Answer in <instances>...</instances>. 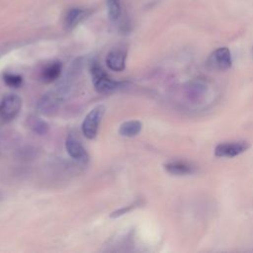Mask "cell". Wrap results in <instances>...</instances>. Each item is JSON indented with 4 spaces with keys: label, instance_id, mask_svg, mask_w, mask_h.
<instances>
[{
    "label": "cell",
    "instance_id": "obj_3",
    "mask_svg": "<svg viewBox=\"0 0 253 253\" xmlns=\"http://www.w3.org/2000/svg\"><path fill=\"white\" fill-rule=\"evenodd\" d=\"M105 113V107L100 105L92 109L82 123V131L85 137L93 139L98 133V129Z\"/></svg>",
    "mask_w": 253,
    "mask_h": 253
},
{
    "label": "cell",
    "instance_id": "obj_9",
    "mask_svg": "<svg viewBox=\"0 0 253 253\" xmlns=\"http://www.w3.org/2000/svg\"><path fill=\"white\" fill-rule=\"evenodd\" d=\"M88 14L87 10L80 8H72L69 9L63 18V26L65 30L70 31L74 29Z\"/></svg>",
    "mask_w": 253,
    "mask_h": 253
},
{
    "label": "cell",
    "instance_id": "obj_1",
    "mask_svg": "<svg viewBox=\"0 0 253 253\" xmlns=\"http://www.w3.org/2000/svg\"><path fill=\"white\" fill-rule=\"evenodd\" d=\"M70 86L67 83H61L53 90L45 93L37 104V111L42 115H50L55 112L63 101L67 98Z\"/></svg>",
    "mask_w": 253,
    "mask_h": 253
},
{
    "label": "cell",
    "instance_id": "obj_11",
    "mask_svg": "<svg viewBox=\"0 0 253 253\" xmlns=\"http://www.w3.org/2000/svg\"><path fill=\"white\" fill-rule=\"evenodd\" d=\"M62 65L58 61H54L46 65L42 72V80L45 83H50L56 80L61 73Z\"/></svg>",
    "mask_w": 253,
    "mask_h": 253
},
{
    "label": "cell",
    "instance_id": "obj_7",
    "mask_svg": "<svg viewBox=\"0 0 253 253\" xmlns=\"http://www.w3.org/2000/svg\"><path fill=\"white\" fill-rule=\"evenodd\" d=\"M249 145L244 141L221 143L215 147L214 153L218 157H234L244 152Z\"/></svg>",
    "mask_w": 253,
    "mask_h": 253
},
{
    "label": "cell",
    "instance_id": "obj_14",
    "mask_svg": "<svg viewBox=\"0 0 253 253\" xmlns=\"http://www.w3.org/2000/svg\"><path fill=\"white\" fill-rule=\"evenodd\" d=\"M107 7L110 20L117 21L120 18L122 12L121 0H107Z\"/></svg>",
    "mask_w": 253,
    "mask_h": 253
},
{
    "label": "cell",
    "instance_id": "obj_13",
    "mask_svg": "<svg viewBox=\"0 0 253 253\" xmlns=\"http://www.w3.org/2000/svg\"><path fill=\"white\" fill-rule=\"evenodd\" d=\"M29 125L30 127L38 134L40 135H43L48 131V125L45 121L42 120L39 117H32L29 120Z\"/></svg>",
    "mask_w": 253,
    "mask_h": 253
},
{
    "label": "cell",
    "instance_id": "obj_16",
    "mask_svg": "<svg viewBox=\"0 0 253 253\" xmlns=\"http://www.w3.org/2000/svg\"><path fill=\"white\" fill-rule=\"evenodd\" d=\"M133 207H134V205H131V206H127V207L123 208V209H119V210L113 211V212L110 214V216H111V217H119V216H121V215H123V214H126L127 211H131Z\"/></svg>",
    "mask_w": 253,
    "mask_h": 253
},
{
    "label": "cell",
    "instance_id": "obj_8",
    "mask_svg": "<svg viewBox=\"0 0 253 253\" xmlns=\"http://www.w3.org/2000/svg\"><path fill=\"white\" fill-rule=\"evenodd\" d=\"M126 51L122 49H114L108 53L106 57V63L109 69L116 72H121L126 67Z\"/></svg>",
    "mask_w": 253,
    "mask_h": 253
},
{
    "label": "cell",
    "instance_id": "obj_2",
    "mask_svg": "<svg viewBox=\"0 0 253 253\" xmlns=\"http://www.w3.org/2000/svg\"><path fill=\"white\" fill-rule=\"evenodd\" d=\"M90 74L93 85L99 93H110L128 85L127 81H117L110 78L100 63L95 60L90 63Z\"/></svg>",
    "mask_w": 253,
    "mask_h": 253
},
{
    "label": "cell",
    "instance_id": "obj_5",
    "mask_svg": "<svg viewBox=\"0 0 253 253\" xmlns=\"http://www.w3.org/2000/svg\"><path fill=\"white\" fill-rule=\"evenodd\" d=\"M231 53L227 47L215 49L208 58L207 64L211 69L225 70L231 66Z\"/></svg>",
    "mask_w": 253,
    "mask_h": 253
},
{
    "label": "cell",
    "instance_id": "obj_10",
    "mask_svg": "<svg viewBox=\"0 0 253 253\" xmlns=\"http://www.w3.org/2000/svg\"><path fill=\"white\" fill-rule=\"evenodd\" d=\"M165 169L172 175H189L196 171L195 167L184 161H173L165 164Z\"/></svg>",
    "mask_w": 253,
    "mask_h": 253
},
{
    "label": "cell",
    "instance_id": "obj_17",
    "mask_svg": "<svg viewBox=\"0 0 253 253\" xmlns=\"http://www.w3.org/2000/svg\"><path fill=\"white\" fill-rule=\"evenodd\" d=\"M2 201V196H1V194H0V202Z\"/></svg>",
    "mask_w": 253,
    "mask_h": 253
},
{
    "label": "cell",
    "instance_id": "obj_12",
    "mask_svg": "<svg viewBox=\"0 0 253 253\" xmlns=\"http://www.w3.org/2000/svg\"><path fill=\"white\" fill-rule=\"evenodd\" d=\"M142 128V124L139 121H127L120 126L119 133L122 136L133 137L137 135Z\"/></svg>",
    "mask_w": 253,
    "mask_h": 253
},
{
    "label": "cell",
    "instance_id": "obj_15",
    "mask_svg": "<svg viewBox=\"0 0 253 253\" xmlns=\"http://www.w3.org/2000/svg\"><path fill=\"white\" fill-rule=\"evenodd\" d=\"M3 81L11 88H19L23 83L22 76L13 73H5L3 75Z\"/></svg>",
    "mask_w": 253,
    "mask_h": 253
},
{
    "label": "cell",
    "instance_id": "obj_6",
    "mask_svg": "<svg viewBox=\"0 0 253 253\" xmlns=\"http://www.w3.org/2000/svg\"><path fill=\"white\" fill-rule=\"evenodd\" d=\"M65 148L71 158L82 163L88 161V153L75 133L70 132L67 135L65 140Z\"/></svg>",
    "mask_w": 253,
    "mask_h": 253
},
{
    "label": "cell",
    "instance_id": "obj_4",
    "mask_svg": "<svg viewBox=\"0 0 253 253\" xmlns=\"http://www.w3.org/2000/svg\"><path fill=\"white\" fill-rule=\"evenodd\" d=\"M22 99L17 94H7L0 102V119L5 122H11L20 113Z\"/></svg>",
    "mask_w": 253,
    "mask_h": 253
}]
</instances>
